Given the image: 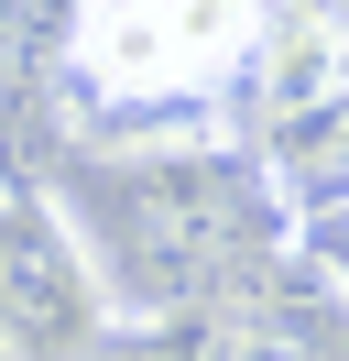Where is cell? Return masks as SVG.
Instances as JSON below:
<instances>
[{
	"instance_id": "6da1fadb",
	"label": "cell",
	"mask_w": 349,
	"mask_h": 361,
	"mask_svg": "<svg viewBox=\"0 0 349 361\" xmlns=\"http://www.w3.org/2000/svg\"><path fill=\"white\" fill-rule=\"evenodd\" d=\"M273 0H77L65 11V77L99 110H164V99H240Z\"/></svg>"
},
{
	"instance_id": "7a4b0ae2",
	"label": "cell",
	"mask_w": 349,
	"mask_h": 361,
	"mask_svg": "<svg viewBox=\"0 0 349 361\" xmlns=\"http://www.w3.org/2000/svg\"><path fill=\"white\" fill-rule=\"evenodd\" d=\"M251 186L208 154H142V164H109L99 197L77 208L87 252H99L109 295H196L208 274H229V252L251 241Z\"/></svg>"
},
{
	"instance_id": "3957f363",
	"label": "cell",
	"mask_w": 349,
	"mask_h": 361,
	"mask_svg": "<svg viewBox=\"0 0 349 361\" xmlns=\"http://www.w3.org/2000/svg\"><path fill=\"white\" fill-rule=\"evenodd\" d=\"M120 295L55 186L0 176V361H109Z\"/></svg>"
},
{
	"instance_id": "277c9868",
	"label": "cell",
	"mask_w": 349,
	"mask_h": 361,
	"mask_svg": "<svg viewBox=\"0 0 349 361\" xmlns=\"http://www.w3.org/2000/svg\"><path fill=\"white\" fill-rule=\"evenodd\" d=\"M229 110H251L262 142H284V132H305V121L349 110V23L327 11V0H273L262 55H251V77H240Z\"/></svg>"
},
{
	"instance_id": "5b68a950",
	"label": "cell",
	"mask_w": 349,
	"mask_h": 361,
	"mask_svg": "<svg viewBox=\"0 0 349 361\" xmlns=\"http://www.w3.org/2000/svg\"><path fill=\"white\" fill-rule=\"evenodd\" d=\"M284 241H295V263L349 307V186H327L317 208H295V230H284Z\"/></svg>"
}]
</instances>
